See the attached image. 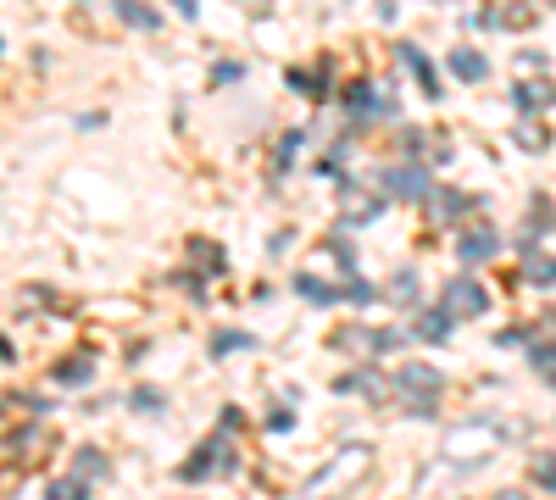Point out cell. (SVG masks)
Segmentation results:
<instances>
[{
	"instance_id": "6da1fadb",
	"label": "cell",
	"mask_w": 556,
	"mask_h": 500,
	"mask_svg": "<svg viewBox=\"0 0 556 500\" xmlns=\"http://www.w3.org/2000/svg\"><path fill=\"white\" fill-rule=\"evenodd\" d=\"M367 462H373V450H367V445H345V450L334 456V462H328V467L312 478V484H306V495H301V500H345V495H351V489L362 484Z\"/></svg>"
},
{
	"instance_id": "7a4b0ae2",
	"label": "cell",
	"mask_w": 556,
	"mask_h": 500,
	"mask_svg": "<svg viewBox=\"0 0 556 500\" xmlns=\"http://www.w3.org/2000/svg\"><path fill=\"white\" fill-rule=\"evenodd\" d=\"M389 389L401 395V406L411 417H428V411H435V401H440V389H445V379L428 362H401L395 372H389Z\"/></svg>"
},
{
	"instance_id": "3957f363",
	"label": "cell",
	"mask_w": 556,
	"mask_h": 500,
	"mask_svg": "<svg viewBox=\"0 0 556 500\" xmlns=\"http://www.w3.org/2000/svg\"><path fill=\"white\" fill-rule=\"evenodd\" d=\"M496 445H501V428H496V423H462V428L445 434V462L473 467L479 456H489Z\"/></svg>"
},
{
	"instance_id": "277c9868",
	"label": "cell",
	"mask_w": 556,
	"mask_h": 500,
	"mask_svg": "<svg viewBox=\"0 0 556 500\" xmlns=\"http://www.w3.org/2000/svg\"><path fill=\"white\" fill-rule=\"evenodd\" d=\"M234 467H239V456H234V445L217 434V440H206L190 462L178 467V478H184V484H206V478H229Z\"/></svg>"
},
{
	"instance_id": "5b68a950",
	"label": "cell",
	"mask_w": 556,
	"mask_h": 500,
	"mask_svg": "<svg viewBox=\"0 0 556 500\" xmlns=\"http://www.w3.org/2000/svg\"><path fill=\"white\" fill-rule=\"evenodd\" d=\"M440 306L450 311V317H484V311H489V289L479 278H450Z\"/></svg>"
},
{
	"instance_id": "8992f818",
	"label": "cell",
	"mask_w": 556,
	"mask_h": 500,
	"mask_svg": "<svg viewBox=\"0 0 556 500\" xmlns=\"http://www.w3.org/2000/svg\"><path fill=\"white\" fill-rule=\"evenodd\" d=\"M384 190L395 195V200H423V195H435L428 190V173L418 161H406V167H384Z\"/></svg>"
},
{
	"instance_id": "52a82bcc",
	"label": "cell",
	"mask_w": 556,
	"mask_h": 500,
	"mask_svg": "<svg viewBox=\"0 0 556 500\" xmlns=\"http://www.w3.org/2000/svg\"><path fill=\"white\" fill-rule=\"evenodd\" d=\"M457 256H462L467 267L496 262V256H501V234H496V228H473V234H462V239H457Z\"/></svg>"
},
{
	"instance_id": "ba28073f",
	"label": "cell",
	"mask_w": 556,
	"mask_h": 500,
	"mask_svg": "<svg viewBox=\"0 0 556 500\" xmlns=\"http://www.w3.org/2000/svg\"><path fill=\"white\" fill-rule=\"evenodd\" d=\"M345 112H351L356 122H373V117L389 112V100L373 90V83H351V90H345Z\"/></svg>"
},
{
	"instance_id": "9c48e42d",
	"label": "cell",
	"mask_w": 556,
	"mask_h": 500,
	"mask_svg": "<svg viewBox=\"0 0 556 500\" xmlns=\"http://www.w3.org/2000/svg\"><path fill=\"white\" fill-rule=\"evenodd\" d=\"M473 212H479V195H467V190L435 195V217H440V223H462V217H473Z\"/></svg>"
},
{
	"instance_id": "30bf717a",
	"label": "cell",
	"mask_w": 556,
	"mask_h": 500,
	"mask_svg": "<svg viewBox=\"0 0 556 500\" xmlns=\"http://www.w3.org/2000/svg\"><path fill=\"white\" fill-rule=\"evenodd\" d=\"M518 106H523V112L556 106V83H551V78H523V83H518Z\"/></svg>"
},
{
	"instance_id": "8fae6325",
	"label": "cell",
	"mask_w": 556,
	"mask_h": 500,
	"mask_svg": "<svg viewBox=\"0 0 556 500\" xmlns=\"http://www.w3.org/2000/svg\"><path fill=\"white\" fill-rule=\"evenodd\" d=\"M450 323H457V317H450L445 306H435V311H423V317H418V328H411V333H418L423 345H445L450 340Z\"/></svg>"
},
{
	"instance_id": "7c38bea8",
	"label": "cell",
	"mask_w": 556,
	"mask_h": 500,
	"mask_svg": "<svg viewBox=\"0 0 556 500\" xmlns=\"http://www.w3.org/2000/svg\"><path fill=\"white\" fill-rule=\"evenodd\" d=\"M445 61H450V73H457L462 83H484V78H489V61H484L479 51H467V45H462V51H450Z\"/></svg>"
},
{
	"instance_id": "4fadbf2b",
	"label": "cell",
	"mask_w": 556,
	"mask_h": 500,
	"mask_svg": "<svg viewBox=\"0 0 556 500\" xmlns=\"http://www.w3.org/2000/svg\"><path fill=\"white\" fill-rule=\"evenodd\" d=\"M295 295H301V301H312V306H334V301H340V289H334V284H323L317 273H301V278H295Z\"/></svg>"
},
{
	"instance_id": "5bb4252c",
	"label": "cell",
	"mask_w": 556,
	"mask_h": 500,
	"mask_svg": "<svg viewBox=\"0 0 556 500\" xmlns=\"http://www.w3.org/2000/svg\"><path fill=\"white\" fill-rule=\"evenodd\" d=\"M401 61H406L411 73H418V83H423L428 95H440V78H435V67H428V56H423L418 45H401Z\"/></svg>"
},
{
	"instance_id": "9a60e30c",
	"label": "cell",
	"mask_w": 556,
	"mask_h": 500,
	"mask_svg": "<svg viewBox=\"0 0 556 500\" xmlns=\"http://www.w3.org/2000/svg\"><path fill=\"white\" fill-rule=\"evenodd\" d=\"M340 389H345V395L356 389V395H367V401H379V395H384V379H379L373 367H356L351 379H340Z\"/></svg>"
},
{
	"instance_id": "2e32d148",
	"label": "cell",
	"mask_w": 556,
	"mask_h": 500,
	"mask_svg": "<svg viewBox=\"0 0 556 500\" xmlns=\"http://www.w3.org/2000/svg\"><path fill=\"white\" fill-rule=\"evenodd\" d=\"M117 17H122L129 28H156V23H161V17L145 6V0H117Z\"/></svg>"
},
{
	"instance_id": "e0dca14e",
	"label": "cell",
	"mask_w": 556,
	"mask_h": 500,
	"mask_svg": "<svg viewBox=\"0 0 556 500\" xmlns=\"http://www.w3.org/2000/svg\"><path fill=\"white\" fill-rule=\"evenodd\" d=\"M529 284H540V289L556 284V256H545V250H534V245H529Z\"/></svg>"
},
{
	"instance_id": "ac0fdd59",
	"label": "cell",
	"mask_w": 556,
	"mask_h": 500,
	"mask_svg": "<svg viewBox=\"0 0 556 500\" xmlns=\"http://www.w3.org/2000/svg\"><path fill=\"white\" fill-rule=\"evenodd\" d=\"M45 500H90V484H84V478H51Z\"/></svg>"
},
{
	"instance_id": "d6986e66",
	"label": "cell",
	"mask_w": 556,
	"mask_h": 500,
	"mask_svg": "<svg viewBox=\"0 0 556 500\" xmlns=\"http://www.w3.org/2000/svg\"><path fill=\"white\" fill-rule=\"evenodd\" d=\"M389 301L395 306H418V273H395L389 278Z\"/></svg>"
},
{
	"instance_id": "ffe728a7",
	"label": "cell",
	"mask_w": 556,
	"mask_h": 500,
	"mask_svg": "<svg viewBox=\"0 0 556 500\" xmlns=\"http://www.w3.org/2000/svg\"><path fill=\"white\" fill-rule=\"evenodd\" d=\"M90 372H95V362H90V356H67V362L56 367V379H61V384H84Z\"/></svg>"
},
{
	"instance_id": "44dd1931",
	"label": "cell",
	"mask_w": 556,
	"mask_h": 500,
	"mask_svg": "<svg viewBox=\"0 0 556 500\" xmlns=\"http://www.w3.org/2000/svg\"><path fill=\"white\" fill-rule=\"evenodd\" d=\"M529 362L540 367V372H551V367H556V340H534V345H529Z\"/></svg>"
},
{
	"instance_id": "7402d4cb",
	"label": "cell",
	"mask_w": 556,
	"mask_h": 500,
	"mask_svg": "<svg viewBox=\"0 0 556 500\" xmlns=\"http://www.w3.org/2000/svg\"><path fill=\"white\" fill-rule=\"evenodd\" d=\"M78 478H106V456L100 450H78Z\"/></svg>"
},
{
	"instance_id": "603a6c76",
	"label": "cell",
	"mask_w": 556,
	"mask_h": 500,
	"mask_svg": "<svg viewBox=\"0 0 556 500\" xmlns=\"http://www.w3.org/2000/svg\"><path fill=\"white\" fill-rule=\"evenodd\" d=\"M534 484H540V489H556V456H534Z\"/></svg>"
},
{
	"instance_id": "cb8c5ba5",
	"label": "cell",
	"mask_w": 556,
	"mask_h": 500,
	"mask_svg": "<svg viewBox=\"0 0 556 500\" xmlns=\"http://www.w3.org/2000/svg\"><path fill=\"white\" fill-rule=\"evenodd\" d=\"M518 145H529V151H545L551 134L540 129V122H518Z\"/></svg>"
},
{
	"instance_id": "d4e9b609",
	"label": "cell",
	"mask_w": 556,
	"mask_h": 500,
	"mask_svg": "<svg viewBox=\"0 0 556 500\" xmlns=\"http://www.w3.org/2000/svg\"><path fill=\"white\" fill-rule=\"evenodd\" d=\"M251 345V333H217L212 340V356H229V350H245Z\"/></svg>"
},
{
	"instance_id": "484cf974",
	"label": "cell",
	"mask_w": 556,
	"mask_h": 500,
	"mask_svg": "<svg viewBox=\"0 0 556 500\" xmlns=\"http://www.w3.org/2000/svg\"><path fill=\"white\" fill-rule=\"evenodd\" d=\"M340 301H356V306H367V301H373V284H362V278H345Z\"/></svg>"
},
{
	"instance_id": "4316f807",
	"label": "cell",
	"mask_w": 556,
	"mask_h": 500,
	"mask_svg": "<svg viewBox=\"0 0 556 500\" xmlns=\"http://www.w3.org/2000/svg\"><path fill=\"white\" fill-rule=\"evenodd\" d=\"M367 217H379V200H351L345 206V223H367Z\"/></svg>"
},
{
	"instance_id": "83f0119b",
	"label": "cell",
	"mask_w": 556,
	"mask_h": 500,
	"mask_svg": "<svg viewBox=\"0 0 556 500\" xmlns=\"http://www.w3.org/2000/svg\"><path fill=\"white\" fill-rule=\"evenodd\" d=\"M190 256H195L200 267H223V250H212L206 239H195V245H190Z\"/></svg>"
},
{
	"instance_id": "f1b7e54d",
	"label": "cell",
	"mask_w": 556,
	"mask_h": 500,
	"mask_svg": "<svg viewBox=\"0 0 556 500\" xmlns=\"http://www.w3.org/2000/svg\"><path fill=\"white\" fill-rule=\"evenodd\" d=\"M134 406L139 411H161V395L156 389H134Z\"/></svg>"
},
{
	"instance_id": "f546056e",
	"label": "cell",
	"mask_w": 556,
	"mask_h": 500,
	"mask_svg": "<svg viewBox=\"0 0 556 500\" xmlns=\"http://www.w3.org/2000/svg\"><path fill=\"white\" fill-rule=\"evenodd\" d=\"M529 223H540V228H551V223H556V212H551V206L540 200V206H534V212H529Z\"/></svg>"
},
{
	"instance_id": "4dcf8cb0",
	"label": "cell",
	"mask_w": 556,
	"mask_h": 500,
	"mask_svg": "<svg viewBox=\"0 0 556 500\" xmlns=\"http://www.w3.org/2000/svg\"><path fill=\"white\" fill-rule=\"evenodd\" d=\"M506 23H512V28H529L534 17H529V6H512V12H506Z\"/></svg>"
},
{
	"instance_id": "1f68e13d",
	"label": "cell",
	"mask_w": 556,
	"mask_h": 500,
	"mask_svg": "<svg viewBox=\"0 0 556 500\" xmlns=\"http://www.w3.org/2000/svg\"><path fill=\"white\" fill-rule=\"evenodd\" d=\"M496 500H529V495H523V489H501Z\"/></svg>"
},
{
	"instance_id": "d6a6232c",
	"label": "cell",
	"mask_w": 556,
	"mask_h": 500,
	"mask_svg": "<svg viewBox=\"0 0 556 500\" xmlns=\"http://www.w3.org/2000/svg\"><path fill=\"white\" fill-rule=\"evenodd\" d=\"M545 379H551V389H556V367H551V372H545Z\"/></svg>"
}]
</instances>
